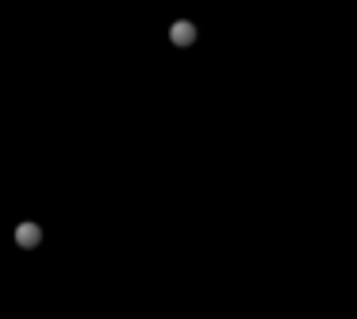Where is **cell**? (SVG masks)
<instances>
[{
    "label": "cell",
    "mask_w": 357,
    "mask_h": 319,
    "mask_svg": "<svg viewBox=\"0 0 357 319\" xmlns=\"http://www.w3.org/2000/svg\"><path fill=\"white\" fill-rule=\"evenodd\" d=\"M16 239H20V246H39L42 231H39V227H35V223H23L20 231H16Z\"/></svg>",
    "instance_id": "6da1fadb"
},
{
    "label": "cell",
    "mask_w": 357,
    "mask_h": 319,
    "mask_svg": "<svg viewBox=\"0 0 357 319\" xmlns=\"http://www.w3.org/2000/svg\"><path fill=\"white\" fill-rule=\"evenodd\" d=\"M193 39H196V27L188 20L173 23V43H181V47H184V43H193Z\"/></svg>",
    "instance_id": "7a4b0ae2"
}]
</instances>
